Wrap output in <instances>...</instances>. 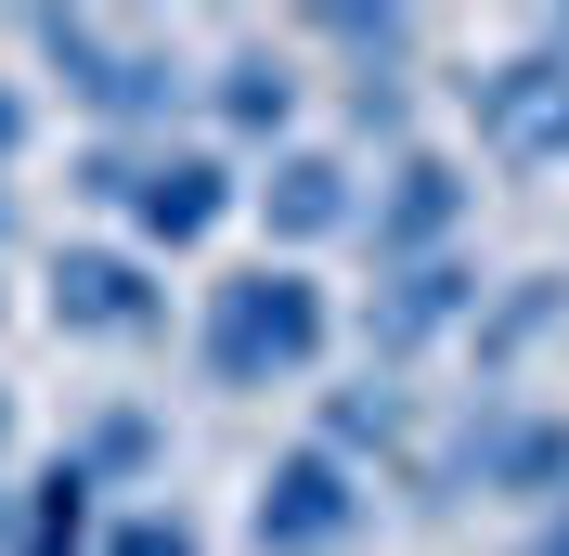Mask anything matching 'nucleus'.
I'll use <instances>...</instances> for the list:
<instances>
[{"mask_svg": "<svg viewBox=\"0 0 569 556\" xmlns=\"http://www.w3.org/2000/svg\"><path fill=\"white\" fill-rule=\"evenodd\" d=\"M323 349H337V298H323L298 259H233L194 298V376L208 388H323Z\"/></svg>", "mask_w": 569, "mask_h": 556, "instance_id": "f257e3e1", "label": "nucleus"}, {"mask_svg": "<svg viewBox=\"0 0 569 556\" xmlns=\"http://www.w3.org/2000/svg\"><path fill=\"white\" fill-rule=\"evenodd\" d=\"M66 181L91 195V208H117V246H142L156 272L247 220V169H233L220 142H78Z\"/></svg>", "mask_w": 569, "mask_h": 556, "instance_id": "f03ea898", "label": "nucleus"}, {"mask_svg": "<svg viewBox=\"0 0 569 556\" xmlns=\"http://www.w3.org/2000/svg\"><path fill=\"white\" fill-rule=\"evenodd\" d=\"M27 52L78 91V117H91V142H169L181 117V52L169 39H130V27H91V13H27Z\"/></svg>", "mask_w": 569, "mask_h": 556, "instance_id": "7ed1b4c3", "label": "nucleus"}, {"mask_svg": "<svg viewBox=\"0 0 569 556\" xmlns=\"http://www.w3.org/2000/svg\"><path fill=\"white\" fill-rule=\"evenodd\" d=\"M415 505L453 518V505H569V415L543 401H479L453 453H415Z\"/></svg>", "mask_w": 569, "mask_h": 556, "instance_id": "20e7f679", "label": "nucleus"}, {"mask_svg": "<svg viewBox=\"0 0 569 556\" xmlns=\"http://www.w3.org/2000/svg\"><path fill=\"white\" fill-rule=\"evenodd\" d=\"M39 311L66 337H91V349H156L169 337V272L142 246H117V234H66L39 259Z\"/></svg>", "mask_w": 569, "mask_h": 556, "instance_id": "39448f33", "label": "nucleus"}, {"mask_svg": "<svg viewBox=\"0 0 569 556\" xmlns=\"http://www.w3.org/2000/svg\"><path fill=\"white\" fill-rule=\"evenodd\" d=\"M362 530H376V479L362 466H337V453H272L259 466V492H247V544L259 556H350Z\"/></svg>", "mask_w": 569, "mask_h": 556, "instance_id": "423d86ee", "label": "nucleus"}, {"mask_svg": "<svg viewBox=\"0 0 569 556\" xmlns=\"http://www.w3.org/2000/svg\"><path fill=\"white\" fill-rule=\"evenodd\" d=\"M466 220H479V169H466L453 142H401L389 169L362 181V246H376V272L466 246Z\"/></svg>", "mask_w": 569, "mask_h": 556, "instance_id": "0eeeda50", "label": "nucleus"}, {"mask_svg": "<svg viewBox=\"0 0 569 556\" xmlns=\"http://www.w3.org/2000/svg\"><path fill=\"white\" fill-rule=\"evenodd\" d=\"M247 208H259V234H272V259H311V246H350L362 234V156L350 142H284L272 169L247 181Z\"/></svg>", "mask_w": 569, "mask_h": 556, "instance_id": "6e6552de", "label": "nucleus"}, {"mask_svg": "<svg viewBox=\"0 0 569 556\" xmlns=\"http://www.w3.org/2000/svg\"><path fill=\"white\" fill-rule=\"evenodd\" d=\"M466 117H479V142H492L505 169H569V66L543 39L466 78Z\"/></svg>", "mask_w": 569, "mask_h": 556, "instance_id": "1a4fd4ad", "label": "nucleus"}, {"mask_svg": "<svg viewBox=\"0 0 569 556\" xmlns=\"http://www.w3.org/2000/svg\"><path fill=\"white\" fill-rule=\"evenodd\" d=\"M479 259L466 246H440V259H401V272H376V298H362V337H376V376L389 363H415V349L466 337V311H479Z\"/></svg>", "mask_w": 569, "mask_h": 556, "instance_id": "9d476101", "label": "nucleus"}, {"mask_svg": "<svg viewBox=\"0 0 569 556\" xmlns=\"http://www.w3.org/2000/svg\"><path fill=\"white\" fill-rule=\"evenodd\" d=\"M298 52L284 39H220V66H208V142L220 156H284L298 142Z\"/></svg>", "mask_w": 569, "mask_h": 556, "instance_id": "9b49d317", "label": "nucleus"}, {"mask_svg": "<svg viewBox=\"0 0 569 556\" xmlns=\"http://www.w3.org/2000/svg\"><path fill=\"white\" fill-rule=\"evenodd\" d=\"M311 453H337V466H389V479H415V401H401V376H323L311 388Z\"/></svg>", "mask_w": 569, "mask_h": 556, "instance_id": "f8f14e48", "label": "nucleus"}, {"mask_svg": "<svg viewBox=\"0 0 569 556\" xmlns=\"http://www.w3.org/2000/svg\"><path fill=\"white\" fill-rule=\"evenodd\" d=\"M91 544H104V479H91L78 453L27 466L13 505H0V556H91Z\"/></svg>", "mask_w": 569, "mask_h": 556, "instance_id": "ddd939ff", "label": "nucleus"}, {"mask_svg": "<svg viewBox=\"0 0 569 556\" xmlns=\"http://www.w3.org/2000/svg\"><path fill=\"white\" fill-rule=\"evenodd\" d=\"M557 324H569V272H505V285H479V311H466V363L505 388Z\"/></svg>", "mask_w": 569, "mask_h": 556, "instance_id": "4468645a", "label": "nucleus"}, {"mask_svg": "<svg viewBox=\"0 0 569 556\" xmlns=\"http://www.w3.org/2000/svg\"><path fill=\"white\" fill-rule=\"evenodd\" d=\"M66 453H78V466H91V479H104V492H130V479H156V466H169V427L142 415V401H104V415L78 427Z\"/></svg>", "mask_w": 569, "mask_h": 556, "instance_id": "2eb2a0df", "label": "nucleus"}, {"mask_svg": "<svg viewBox=\"0 0 569 556\" xmlns=\"http://www.w3.org/2000/svg\"><path fill=\"white\" fill-rule=\"evenodd\" d=\"M91 556H208V530H194V505H104V544Z\"/></svg>", "mask_w": 569, "mask_h": 556, "instance_id": "dca6fc26", "label": "nucleus"}, {"mask_svg": "<svg viewBox=\"0 0 569 556\" xmlns=\"http://www.w3.org/2000/svg\"><path fill=\"white\" fill-rule=\"evenodd\" d=\"M337 130H350V142H376V156H401V142H415V91H401V78H350Z\"/></svg>", "mask_w": 569, "mask_h": 556, "instance_id": "f3484780", "label": "nucleus"}, {"mask_svg": "<svg viewBox=\"0 0 569 556\" xmlns=\"http://www.w3.org/2000/svg\"><path fill=\"white\" fill-rule=\"evenodd\" d=\"M311 39H337V52H362V78H389L401 52H415V13H311Z\"/></svg>", "mask_w": 569, "mask_h": 556, "instance_id": "a211bd4d", "label": "nucleus"}, {"mask_svg": "<svg viewBox=\"0 0 569 556\" xmlns=\"http://www.w3.org/2000/svg\"><path fill=\"white\" fill-rule=\"evenodd\" d=\"M27 130H39V117H27V78H0V169L27 156Z\"/></svg>", "mask_w": 569, "mask_h": 556, "instance_id": "6ab92c4d", "label": "nucleus"}, {"mask_svg": "<svg viewBox=\"0 0 569 556\" xmlns=\"http://www.w3.org/2000/svg\"><path fill=\"white\" fill-rule=\"evenodd\" d=\"M518 556H569V505H543V518L518 530Z\"/></svg>", "mask_w": 569, "mask_h": 556, "instance_id": "aec40b11", "label": "nucleus"}, {"mask_svg": "<svg viewBox=\"0 0 569 556\" xmlns=\"http://www.w3.org/2000/svg\"><path fill=\"white\" fill-rule=\"evenodd\" d=\"M0 505H13V388H0Z\"/></svg>", "mask_w": 569, "mask_h": 556, "instance_id": "412c9836", "label": "nucleus"}, {"mask_svg": "<svg viewBox=\"0 0 569 556\" xmlns=\"http://www.w3.org/2000/svg\"><path fill=\"white\" fill-rule=\"evenodd\" d=\"M13 234H27V208H13V195H0V259H13Z\"/></svg>", "mask_w": 569, "mask_h": 556, "instance_id": "4be33fe9", "label": "nucleus"}, {"mask_svg": "<svg viewBox=\"0 0 569 556\" xmlns=\"http://www.w3.org/2000/svg\"><path fill=\"white\" fill-rule=\"evenodd\" d=\"M0 324H13V285H0Z\"/></svg>", "mask_w": 569, "mask_h": 556, "instance_id": "5701e85b", "label": "nucleus"}]
</instances>
